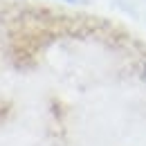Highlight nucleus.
<instances>
[{"mask_svg":"<svg viewBox=\"0 0 146 146\" xmlns=\"http://www.w3.org/2000/svg\"><path fill=\"white\" fill-rule=\"evenodd\" d=\"M65 2H79V0H65Z\"/></svg>","mask_w":146,"mask_h":146,"instance_id":"f257e3e1","label":"nucleus"},{"mask_svg":"<svg viewBox=\"0 0 146 146\" xmlns=\"http://www.w3.org/2000/svg\"><path fill=\"white\" fill-rule=\"evenodd\" d=\"M144 81H146V68H144Z\"/></svg>","mask_w":146,"mask_h":146,"instance_id":"f03ea898","label":"nucleus"}]
</instances>
